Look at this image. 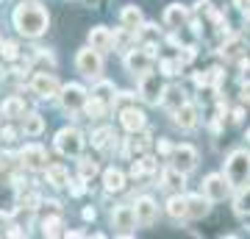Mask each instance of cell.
<instances>
[{
  "instance_id": "4316f807",
  "label": "cell",
  "mask_w": 250,
  "mask_h": 239,
  "mask_svg": "<svg viewBox=\"0 0 250 239\" xmlns=\"http://www.w3.org/2000/svg\"><path fill=\"white\" fill-rule=\"evenodd\" d=\"M233 212L239 214V217L250 214V184L239 186V192H236V197H233Z\"/></svg>"
},
{
  "instance_id": "ab89813d",
  "label": "cell",
  "mask_w": 250,
  "mask_h": 239,
  "mask_svg": "<svg viewBox=\"0 0 250 239\" xmlns=\"http://www.w3.org/2000/svg\"><path fill=\"white\" fill-rule=\"evenodd\" d=\"M195 62V47L189 44V47H184V53L178 56V64H192Z\"/></svg>"
},
{
  "instance_id": "7402d4cb",
  "label": "cell",
  "mask_w": 250,
  "mask_h": 239,
  "mask_svg": "<svg viewBox=\"0 0 250 239\" xmlns=\"http://www.w3.org/2000/svg\"><path fill=\"white\" fill-rule=\"evenodd\" d=\"M0 114L9 117V120H17V117H25V100L17 98V95H11V98L3 100V106H0Z\"/></svg>"
},
{
  "instance_id": "9c48e42d",
  "label": "cell",
  "mask_w": 250,
  "mask_h": 239,
  "mask_svg": "<svg viewBox=\"0 0 250 239\" xmlns=\"http://www.w3.org/2000/svg\"><path fill=\"white\" fill-rule=\"evenodd\" d=\"M31 92L47 100V98H56L62 92V87H59V81H56L53 72H36L34 78H31Z\"/></svg>"
},
{
  "instance_id": "60d3db41",
  "label": "cell",
  "mask_w": 250,
  "mask_h": 239,
  "mask_svg": "<svg viewBox=\"0 0 250 239\" xmlns=\"http://www.w3.org/2000/svg\"><path fill=\"white\" fill-rule=\"evenodd\" d=\"M223 75H225V72L220 70V67H211V70H208V84H211V87H217V84L223 81Z\"/></svg>"
},
{
  "instance_id": "cb8c5ba5",
  "label": "cell",
  "mask_w": 250,
  "mask_h": 239,
  "mask_svg": "<svg viewBox=\"0 0 250 239\" xmlns=\"http://www.w3.org/2000/svg\"><path fill=\"white\" fill-rule=\"evenodd\" d=\"M189 217L192 220H200V217H206L208 214V209H211V200L206 195H189Z\"/></svg>"
},
{
  "instance_id": "ffe728a7",
  "label": "cell",
  "mask_w": 250,
  "mask_h": 239,
  "mask_svg": "<svg viewBox=\"0 0 250 239\" xmlns=\"http://www.w3.org/2000/svg\"><path fill=\"white\" fill-rule=\"evenodd\" d=\"M167 214H170L172 220H187L189 217V200L181 192H175V195L167 200Z\"/></svg>"
},
{
  "instance_id": "3957f363",
  "label": "cell",
  "mask_w": 250,
  "mask_h": 239,
  "mask_svg": "<svg viewBox=\"0 0 250 239\" xmlns=\"http://www.w3.org/2000/svg\"><path fill=\"white\" fill-rule=\"evenodd\" d=\"M75 70L83 75V78L100 81V72H103V59H100V50H95L92 44L81 47L75 53Z\"/></svg>"
},
{
  "instance_id": "ba28073f",
  "label": "cell",
  "mask_w": 250,
  "mask_h": 239,
  "mask_svg": "<svg viewBox=\"0 0 250 239\" xmlns=\"http://www.w3.org/2000/svg\"><path fill=\"white\" fill-rule=\"evenodd\" d=\"M150 64H153V53L147 47H131L128 53H125V67L131 75H145V72H150Z\"/></svg>"
},
{
  "instance_id": "d590c367",
  "label": "cell",
  "mask_w": 250,
  "mask_h": 239,
  "mask_svg": "<svg viewBox=\"0 0 250 239\" xmlns=\"http://www.w3.org/2000/svg\"><path fill=\"white\" fill-rule=\"evenodd\" d=\"M3 56H6V62H17V59H20L17 42H3Z\"/></svg>"
},
{
  "instance_id": "f5cc1de1",
  "label": "cell",
  "mask_w": 250,
  "mask_h": 239,
  "mask_svg": "<svg viewBox=\"0 0 250 239\" xmlns=\"http://www.w3.org/2000/svg\"><path fill=\"white\" fill-rule=\"evenodd\" d=\"M0 117H3V114H0Z\"/></svg>"
},
{
  "instance_id": "681fc988",
  "label": "cell",
  "mask_w": 250,
  "mask_h": 239,
  "mask_svg": "<svg viewBox=\"0 0 250 239\" xmlns=\"http://www.w3.org/2000/svg\"><path fill=\"white\" fill-rule=\"evenodd\" d=\"M83 220H95V209H92V206L89 209H83Z\"/></svg>"
},
{
  "instance_id": "484cf974",
  "label": "cell",
  "mask_w": 250,
  "mask_h": 239,
  "mask_svg": "<svg viewBox=\"0 0 250 239\" xmlns=\"http://www.w3.org/2000/svg\"><path fill=\"white\" fill-rule=\"evenodd\" d=\"M103 186H106V192H120V189L125 186V175H123V170L108 167L106 173H103Z\"/></svg>"
},
{
  "instance_id": "d6986e66",
  "label": "cell",
  "mask_w": 250,
  "mask_h": 239,
  "mask_svg": "<svg viewBox=\"0 0 250 239\" xmlns=\"http://www.w3.org/2000/svg\"><path fill=\"white\" fill-rule=\"evenodd\" d=\"M45 178H47V184L53 186V189H64V186H70V173H67L62 164H47V167H45Z\"/></svg>"
},
{
  "instance_id": "8d00e7d4",
  "label": "cell",
  "mask_w": 250,
  "mask_h": 239,
  "mask_svg": "<svg viewBox=\"0 0 250 239\" xmlns=\"http://www.w3.org/2000/svg\"><path fill=\"white\" fill-rule=\"evenodd\" d=\"M159 67H161V75H175V70H178L181 64L178 62H170V59H161Z\"/></svg>"
},
{
  "instance_id": "6da1fadb",
  "label": "cell",
  "mask_w": 250,
  "mask_h": 239,
  "mask_svg": "<svg viewBox=\"0 0 250 239\" xmlns=\"http://www.w3.org/2000/svg\"><path fill=\"white\" fill-rule=\"evenodd\" d=\"M11 22L25 39H39L47 31V25H50V14L36 0H22L14 9V14H11Z\"/></svg>"
},
{
  "instance_id": "f35d334b",
  "label": "cell",
  "mask_w": 250,
  "mask_h": 239,
  "mask_svg": "<svg viewBox=\"0 0 250 239\" xmlns=\"http://www.w3.org/2000/svg\"><path fill=\"white\" fill-rule=\"evenodd\" d=\"M39 203H42V197H39V195H25V197H22V209H28V212L39 209Z\"/></svg>"
},
{
  "instance_id": "5bb4252c",
  "label": "cell",
  "mask_w": 250,
  "mask_h": 239,
  "mask_svg": "<svg viewBox=\"0 0 250 239\" xmlns=\"http://www.w3.org/2000/svg\"><path fill=\"white\" fill-rule=\"evenodd\" d=\"M161 20H164L167 28H184L189 22V9L184 3H170V6L164 9V14H161Z\"/></svg>"
},
{
  "instance_id": "b9f144b4",
  "label": "cell",
  "mask_w": 250,
  "mask_h": 239,
  "mask_svg": "<svg viewBox=\"0 0 250 239\" xmlns=\"http://www.w3.org/2000/svg\"><path fill=\"white\" fill-rule=\"evenodd\" d=\"M156 148H159V153H161V156H172V151H175L170 139H159V145H156Z\"/></svg>"
},
{
  "instance_id": "1f68e13d",
  "label": "cell",
  "mask_w": 250,
  "mask_h": 239,
  "mask_svg": "<svg viewBox=\"0 0 250 239\" xmlns=\"http://www.w3.org/2000/svg\"><path fill=\"white\" fill-rule=\"evenodd\" d=\"M239 47H242V39H239V36H225L223 56H225V59H236V56H239Z\"/></svg>"
},
{
  "instance_id": "30bf717a",
  "label": "cell",
  "mask_w": 250,
  "mask_h": 239,
  "mask_svg": "<svg viewBox=\"0 0 250 239\" xmlns=\"http://www.w3.org/2000/svg\"><path fill=\"white\" fill-rule=\"evenodd\" d=\"M20 164L28 170H45L47 167V153L45 148H39V145H25L22 151H20Z\"/></svg>"
},
{
  "instance_id": "ac0fdd59",
  "label": "cell",
  "mask_w": 250,
  "mask_h": 239,
  "mask_svg": "<svg viewBox=\"0 0 250 239\" xmlns=\"http://www.w3.org/2000/svg\"><path fill=\"white\" fill-rule=\"evenodd\" d=\"M161 106L170 109V111H178L181 106H187V92L181 87H167L164 89V98H161Z\"/></svg>"
},
{
  "instance_id": "c3c4849f",
  "label": "cell",
  "mask_w": 250,
  "mask_h": 239,
  "mask_svg": "<svg viewBox=\"0 0 250 239\" xmlns=\"http://www.w3.org/2000/svg\"><path fill=\"white\" fill-rule=\"evenodd\" d=\"M231 120H233V123H242V120H245V111H242V109H236V111L231 114Z\"/></svg>"
},
{
  "instance_id": "d4e9b609",
  "label": "cell",
  "mask_w": 250,
  "mask_h": 239,
  "mask_svg": "<svg viewBox=\"0 0 250 239\" xmlns=\"http://www.w3.org/2000/svg\"><path fill=\"white\" fill-rule=\"evenodd\" d=\"M22 131H25V136H39V133L45 131V117L36 114V111L25 114L22 117Z\"/></svg>"
},
{
  "instance_id": "9a60e30c",
  "label": "cell",
  "mask_w": 250,
  "mask_h": 239,
  "mask_svg": "<svg viewBox=\"0 0 250 239\" xmlns=\"http://www.w3.org/2000/svg\"><path fill=\"white\" fill-rule=\"evenodd\" d=\"M136 220H139V225H153V220H156V214H159V206H156V200L153 197H139L136 200Z\"/></svg>"
},
{
  "instance_id": "e0dca14e",
  "label": "cell",
  "mask_w": 250,
  "mask_h": 239,
  "mask_svg": "<svg viewBox=\"0 0 250 239\" xmlns=\"http://www.w3.org/2000/svg\"><path fill=\"white\" fill-rule=\"evenodd\" d=\"M172 123L178 125V128H184V131H192L197 125V109L195 106H181L178 111H172Z\"/></svg>"
},
{
  "instance_id": "ee69618b",
  "label": "cell",
  "mask_w": 250,
  "mask_h": 239,
  "mask_svg": "<svg viewBox=\"0 0 250 239\" xmlns=\"http://www.w3.org/2000/svg\"><path fill=\"white\" fill-rule=\"evenodd\" d=\"M0 139H3V142H14V139H17V131H14V128H9V125H6V128L0 131Z\"/></svg>"
},
{
  "instance_id": "f546056e",
  "label": "cell",
  "mask_w": 250,
  "mask_h": 239,
  "mask_svg": "<svg viewBox=\"0 0 250 239\" xmlns=\"http://www.w3.org/2000/svg\"><path fill=\"white\" fill-rule=\"evenodd\" d=\"M92 95H95V98H100V100H106V103H114V98H117L114 84H111V81H98Z\"/></svg>"
},
{
  "instance_id": "4fadbf2b",
  "label": "cell",
  "mask_w": 250,
  "mask_h": 239,
  "mask_svg": "<svg viewBox=\"0 0 250 239\" xmlns=\"http://www.w3.org/2000/svg\"><path fill=\"white\" fill-rule=\"evenodd\" d=\"M120 123H123L125 131L136 133V131H145V128H147V117H145L142 109L128 106V109H123V111H120Z\"/></svg>"
},
{
  "instance_id": "bcb514c9",
  "label": "cell",
  "mask_w": 250,
  "mask_h": 239,
  "mask_svg": "<svg viewBox=\"0 0 250 239\" xmlns=\"http://www.w3.org/2000/svg\"><path fill=\"white\" fill-rule=\"evenodd\" d=\"M145 31H142V36H147V39H153V36L159 34V31H156V25H142Z\"/></svg>"
},
{
  "instance_id": "816d5d0a",
  "label": "cell",
  "mask_w": 250,
  "mask_h": 239,
  "mask_svg": "<svg viewBox=\"0 0 250 239\" xmlns=\"http://www.w3.org/2000/svg\"><path fill=\"white\" fill-rule=\"evenodd\" d=\"M245 139H248V142H250V128H248V133H245Z\"/></svg>"
},
{
  "instance_id": "7bdbcfd3",
  "label": "cell",
  "mask_w": 250,
  "mask_h": 239,
  "mask_svg": "<svg viewBox=\"0 0 250 239\" xmlns=\"http://www.w3.org/2000/svg\"><path fill=\"white\" fill-rule=\"evenodd\" d=\"M142 167H145V173H156V159L153 156H142Z\"/></svg>"
},
{
  "instance_id": "44dd1931",
  "label": "cell",
  "mask_w": 250,
  "mask_h": 239,
  "mask_svg": "<svg viewBox=\"0 0 250 239\" xmlns=\"http://www.w3.org/2000/svg\"><path fill=\"white\" fill-rule=\"evenodd\" d=\"M120 22H123L125 31H139V25H142V9L139 6H123Z\"/></svg>"
},
{
  "instance_id": "d6a6232c",
  "label": "cell",
  "mask_w": 250,
  "mask_h": 239,
  "mask_svg": "<svg viewBox=\"0 0 250 239\" xmlns=\"http://www.w3.org/2000/svg\"><path fill=\"white\" fill-rule=\"evenodd\" d=\"M147 148H150V133H145V136H139V139H128V151L131 153H139V156H142Z\"/></svg>"
},
{
  "instance_id": "7a4b0ae2",
  "label": "cell",
  "mask_w": 250,
  "mask_h": 239,
  "mask_svg": "<svg viewBox=\"0 0 250 239\" xmlns=\"http://www.w3.org/2000/svg\"><path fill=\"white\" fill-rule=\"evenodd\" d=\"M225 175H228V181L236 189L250 181V151L248 148H236V151L228 153V159H225Z\"/></svg>"
},
{
  "instance_id": "f1b7e54d",
  "label": "cell",
  "mask_w": 250,
  "mask_h": 239,
  "mask_svg": "<svg viewBox=\"0 0 250 239\" xmlns=\"http://www.w3.org/2000/svg\"><path fill=\"white\" fill-rule=\"evenodd\" d=\"M114 139H117V136H114V131H111V128H98V131L92 133V145H95L98 151H106Z\"/></svg>"
},
{
  "instance_id": "277c9868",
  "label": "cell",
  "mask_w": 250,
  "mask_h": 239,
  "mask_svg": "<svg viewBox=\"0 0 250 239\" xmlns=\"http://www.w3.org/2000/svg\"><path fill=\"white\" fill-rule=\"evenodd\" d=\"M56 151L62 156H81V151H83V133L78 128H62L56 133Z\"/></svg>"
},
{
  "instance_id": "2e32d148",
  "label": "cell",
  "mask_w": 250,
  "mask_h": 239,
  "mask_svg": "<svg viewBox=\"0 0 250 239\" xmlns=\"http://www.w3.org/2000/svg\"><path fill=\"white\" fill-rule=\"evenodd\" d=\"M89 44L95 47V50H100V53H106V50L114 47V34H111L106 25L92 28V31H89Z\"/></svg>"
},
{
  "instance_id": "7c38bea8",
  "label": "cell",
  "mask_w": 250,
  "mask_h": 239,
  "mask_svg": "<svg viewBox=\"0 0 250 239\" xmlns=\"http://www.w3.org/2000/svg\"><path fill=\"white\" fill-rule=\"evenodd\" d=\"M197 161H200V156L192 145H178L172 151V167H178L181 173H192L197 167Z\"/></svg>"
},
{
  "instance_id": "e575fe53",
  "label": "cell",
  "mask_w": 250,
  "mask_h": 239,
  "mask_svg": "<svg viewBox=\"0 0 250 239\" xmlns=\"http://www.w3.org/2000/svg\"><path fill=\"white\" fill-rule=\"evenodd\" d=\"M78 173H81V178H86V181H89V178L98 175V164L89 161V159H81L78 161Z\"/></svg>"
},
{
  "instance_id": "836d02e7",
  "label": "cell",
  "mask_w": 250,
  "mask_h": 239,
  "mask_svg": "<svg viewBox=\"0 0 250 239\" xmlns=\"http://www.w3.org/2000/svg\"><path fill=\"white\" fill-rule=\"evenodd\" d=\"M134 100H136V95H134V92H120V95L114 98V103H111V106H114L117 111H123V109L134 106Z\"/></svg>"
},
{
  "instance_id": "f907efd6",
  "label": "cell",
  "mask_w": 250,
  "mask_h": 239,
  "mask_svg": "<svg viewBox=\"0 0 250 239\" xmlns=\"http://www.w3.org/2000/svg\"><path fill=\"white\" fill-rule=\"evenodd\" d=\"M3 62H6V56H3V44H0V67H3Z\"/></svg>"
},
{
  "instance_id": "83f0119b",
  "label": "cell",
  "mask_w": 250,
  "mask_h": 239,
  "mask_svg": "<svg viewBox=\"0 0 250 239\" xmlns=\"http://www.w3.org/2000/svg\"><path fill=\"white\" fill-rule=\"evenodd\" d=\"M106 109H108L106 100H100V98H95V95H92V100H86L83 111H86V117H89V120H100V117L106 114Z\"/></svg>"
},
{
  "instance_id": "603a6c76",
  "label": "cell",
  "mask_w": 250,
  "mask_h": 239,
  "mask_svg": "<svg viewBox=\"0 0 250 239\" xmlns=\"http://www.w3.org/2000/svg\"><path fill=\"white\" fill-rule=\"evenodd\" d=\"M184 175H187V173H181L178 167L164 170V175H161V186H164V189H170V192H184Z\"/></svg>"
},
{
  "instance_id": "52a82bcc",
  "label": "cell",
  "mask_w": 250,
  "mask_h": 239,
  "mask_svg": "<svg viewBox=\"0 0 250 239\" xmlns=\"http://www.w3.org/2000/svg\"><path fill=\"white\" fill-rule=\"evenodd\" d=\"M231 181H228V175H220V173H214V175H208L203 181V195L211 200V203H220V200H225L228 197V192H231Z\"/></svg>"
},
{
  "instance_id": "7dc6e473",
  "label": "cell",
  "mask_w": 250,
  "mask_h": 239,
  "mask_svg": "<svg viewBox=\"0 0 250 239\" xmlns=\"http://www.w3.org/2000/svg\"><path fill=\"white\" fill-rule=\"evenodd\" d=\"M233 6L242 11H250V0H233Z\"/></svg>"
},
{
  "instance_id": "8992f818",
  "label": "cell",
  "mask_w": 250,
  "mask_h": 239,
  "mask_svg": "<svg viewBox=\"0 0 250 239\" xmlns=\"http://www.w3.org/2000/svg\"><path fill=\"white\" fill-rule=\"evenodd\" d=\"M164 81L159 75H153V72H145L139 75V95H142L145 103H150V106H159L161 98H164Z\"/></svg>"
},
{
  "instance_id": "4dcf8cb0",
  "label": "cell",
  "mask_w": 250,
  "mask_h": 239,
  "mask_svg": "<svg viewBox=\"0 0 250 239\" xmlns=\"http://www.w3.org/2000/svg\"><path fill=\"white\" fill-rule=\"evenodd\" d=\"M64 222L62 217H47V220H42V234L45 237H59V234H64Z\"/></svg>"
},
{
  "instance_id": "5b68a950",
  "label": "cell",
  "mask_w": 250,
  "mask_h": 239,
  "mask_svg": "<svg viewBox=\"0 0 250 239\" xmlns=\"http://www.w3.org/2000/svg\"><path fill=\"white\" fill-rule=\"evenodd\" d=\"M86 89L81 87V84H67V87H62V92H59V103H62V109L67 111V114H75V111H81V109L86 106Z\"/></svg>"
},
{
  "instance_id": "74e56055",
  "label": "cell",
  "mask_w": 250,
  "mask_h": 239,
  "mask_svg": "<svg viewBox=\"0 0 250 239\" xmlns=\"http://www.w3.org/2000/svg\"><path fill=\"white\" fill-rule=\"evenodd\" d=\"M83 181H86V178H75V181H70V195L81 197L83 192H86V186H83Z\"/></svg>"
},
{
  "instance_id": "8fae6325",
  "label": "cell",
  "mask_w": 250,
  "mask_h": 239,
  "mask_svg": "<svg viewBox=\"0 0 250 239\" xmlns=\"http://www.w3.org/2000/svg\"><path fill=\"white\" fill-rule=\"evenodd\" d=\"M136 209L134 206H117L114 212H111V228L123 231V234H131L136 228Z\"/></svg>"
},
{
  "instance_id": "f6af8a7d",
  "label": "cell",
  "mask_w": 250,
  "mask_h": 239,
  "mask_svg": "<svg viewBox=\"0 0 250 239\" xmlns=\"http://www.w3.org/2000/svg\"><path fill=\"white\" fill-rule=\"evenodd\" d=\"M9 220H11V214L9 212L3 214V209H0V231H9Z\"/></svg>"
}]
</instances>
